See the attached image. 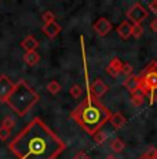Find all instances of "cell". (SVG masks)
<instances>
[{
    "mask_svg": "<svg viewBox=\"0 0 157 159\" xmlns=\"http://www.w3.org/2000/svg\"><path fill=\"white\" fill-rule=\"evenodd\" d=\"M17 159H57L65 143L40 118H33L8 144Z\"/></svg>",
    "mask_w": 157,
    "mask_h": 159,
    "instance_id": "obj_1",
    "label": "cell"
},
{
    "mask_svg": "<svg viewBox=\"0 0 157 159\" xmlns=\"http://www.w3.org/2000/svg\"><path fill=\"white\" fill-rule=\"evenodd\" d=\"M86 84H87V96L81 104H78L76 108L72 111L70 118L81 127L86 133L94 136L98 130L104 127L106 122H109L112 112L104 105L98 98H95L90 89L88 73L86 69Z\"/></svg>",
    "mask_w": 157,
    "mask_h": 159,
    "instance_id": "obj_2",
    "label": "cell"
},
{
    "mask_svg": "<svg viewBox=\"0 0 157 159\" xmlns=\"http://www.w3.org/2000/svg\"><path fill=\"white\" fill-rule=\"evenodd\" d=\"M39 98L40 97L35 91V89H32L23 79H21L15 83V87H14L13 93L10 94L6 104L18 116H25L37 104Z\"/></svg>",
    "mask_w": 157,
    "mask_h": 159,
    "instance_id": "obj_3",
    "label": "cell"
},
{
    "mask_svg": "<svg viewBox=\"0 0 157 159\" xmlns=\"http://www.w3.org/2000/svg\"><path fill=\"white\" fill-rule=\"evenodd\" d=\"M139 91L145 97H150L152 104L157 100V69L153 61L139 73Z\"/></svg>",
    "mask_w": 157,
    "mask_h": 159,
    "instance_id": "obj_4",
    "label": "cell"
},
{
    "mask_svg": "<svg viewBox=\"0 0 157 159\" xmlns=\"http://www.w3.org/2000/svg\"><path fill=\"white\" fill-rule=\"evenodd\" d=\"M149 15V11L141 4V3H134L127 11V21H131L134 24H142Z\"/></svg>",
    "mask_w": 157,
    "mask_h": 159,
    "instance_id": "obj_5",
    "label": "cell"
},
{
    "mask_svg": "<svg viewBox=\"0 0 157 159\" xmlns=\"http://www.w3.org/2000/svg\"><path fill=\"white\" fill-rule=\"evenodd\" d=\"M14 87H15V83L7 75L2 73L0 75V102H3V104L7 102L10 94L13 93Z\"/></svg>",
    "mask_w": 157,
    "mask_h": 159,
    "instance_id": "obj_6",
    "label": "cell"
},
{
    "mask_svg": "<svg viewBox=\"0 0 157 159\" xmlns=\"http://www.w3.org/2000/svg\"><path fill=\"white\" fill-rule=\"evenodd\" d=\"M90 89H91V93L95 98H102L105 94L109 91V86L105 83L102 79H95L91 84H90Z\"/></svg>",
    "mask_w": 157,
    "mask_h": 159,
    "instance_id": "obj_7",
    "label": "cell"
},
{
    "mask_svg": "<svg viewBox=\"0 0 157 159\" xmlns=\"http://www.w3.org/2000/svg\"><path fill=\"white\" fill-rule=\"evenodd\" d=\"M92 28H94V30L96 33H98L99 36H106L108 33L112 30V22L108 18H105V17H101V18H98V20L94 22V25H92Z\"/></svg>",
    "mask_w": 157,
    "mask_h": 159,
    "instance_id": "obj_8",
    "label": "cell"
},
{
    "mask_svg": "<svg viewBox=\"0 0 157 159\" xmlns=\"http://www.w3.org/2000/svg\"><path fill=\"white\" fill-rule=\"evenodd\" d=\"M41 30H43V33L47 36L48 39H54V38H57V36L61 33V30H62V26L59 25L58 22H51V24H47V25H43L41 26Z\"/></svg>",
    "mask_w": 157,
    "mask_h": 159,
    "instance_id": "obj_9",
    "label": "cell"
},
{
    "mask_svg": "<svg viewBox=\"0 0 157 159\" xmlns=\"http://www.w3.org/2000/svg\"><path fill=\"white\" fill-rule=\"evenodd\" d=\"M123 64L120 58H112L110 62L106 66V72L109 73L112 78H117V76L121 73V69H123Z\"/></svg>",
    "mask_w": 157,
    "mask_h": 159,
    "instance_id": "obj_10",
    "label": "cell"
},
{
    "mask_svg": "<svg viewBox=\"0 0 157 159\" xmlns=\"http://www.w3.org/2000/svg\"><path fill=\"white\" fill-rule=\"evenodd\" d=\"M123 86L131 94L139 91V75H131L128 78H125L124 82H123Z\"/></svg>",
    "mask_w": 157,
    "mask_h": 159,
    "instance_id": "obj_11",
    "label": "cell"
},
{
    "mask_svg": "<svg viewBox=\"0 0 157 159\" xmlns=\"http://www.w3.org/2000/svg\"><path fill=\"white\" fill-rule=\"evenodd\" d=\"M21 47H22L26 53H29V51H36L39 47V40L35 38V36L28 35L22 42H21Z\"/></svg>",
    "mask_w": 157,
    "mask_h": 159,
    "instance_id": "obj_12",
    "label": "cell"
},
{
    "mask_svg": "<svg viewBox=\"0 0 157 159\" xmlns=\"http://www.w3.org/2000/svg\"><path fill=\"white\" fill-rule=\"evenodd\" d=\"M109 122H110V125H112V127H113V129L120 130L121 127H124L127 119H125V116L123 115L121 112H114V114L110 115Z\"/></svg>",
    "mask_w": 157,
    "mask_h": 159,
    "instance_id": "obj_13",
    "label": "cell"
},
{
    "mask_svg": "<svg viewBox=\"0 0 157 159\" xmlns=\"http://www.w3.org/2000/svg\"><path fill=\"white\" fill-rule=\"evenodd\" d=\"M131 28L132 25L129 24V21H123L121 24H120L119 26H117V33H119V36L123 39V40H127V39L131 38Z\"/></svg>",
    "mask_w": 157,
    "mask_h": 159,
    "instance_id": "obj_14",
    "label": "cell"
},
{
    "mask_svg": "<svg viewBox=\"0 0 157 159\" xmlns=\"http://www.w3.org/2000/svg\"><path fill=\"white\" fill-rule=\"evenodd\" d=\"M40 61V56L37 51H29V53L23 54V62L29 66H35L36 64Z\"/></svg>",
    "mask_w": 157,
    "mask_h": 159,
    "instance_id": "obj_15",
    "label": "cell"
},
{
    "mask_svg": "<svg viewBox=\"0 0 157 159\" xmlns=\"http://www.w3.org/2000/svg\"><path fill=\"white\" fill-rule=\"evenodd\" d=\"M110 148H112V151L113 152H123L124 151V148H125V143L121 139H119V137H116V139H113L110 141Z\"/></svg>",
    "mask_w": 157,
    "mask_h": 159,
    "instance_id": "obj_16",
    "label": "cell"
},
{
    "mask_svg": "<svg viewBox=\"0 0 157 159\" xmlns=\"http://www.w3.org/2000/svg\"><path fill=\"white\" fill-rule=\"evenodd\" d=\"M145 98H146V97H145L143 94L141 93V91H137V93L131 94V102H132V105H134V107H141V105H143Z\"/></svg>",
    "mask_w": 157,
    "mask_h": 159,
    "instance_id": "obj_17",
    "label": "cell"
},
{
    "mask_svg": "<svg viewBox=\"0 0 157 159\" xmlns=\"http://www.w3.org/2000/svg\"><path fill=\"white\" fill-rule=\"evenodd\" d=\"M61 89H62L61 84H59L57 80H51L47 83V91L50 94H53V96H57V94L61 91Z\"/></svg>",
    "mask_w": 157,
    "mask_h": 159,
    "instance_id": "obj_18",
    "label": "cell"
},
{
    "mask_svg": "<svg viewBox=\"0 0 157 159\" xmlns=\"http://www.w3.org/2000/svg\"><path fill=\"white\" fill-rule=\"evenodd\" d=\"M92 139H94V141H95V144L96 145H102L105 141H106V139H108V134L105 133L104 130H98L96 133L92 136Z\"/></svg>",
    "mask_w": 157,
    "mask_h": 159,
    "instance_id": "obj_19",
    "label": "cell"
},
{
    "mask_svg": "<svg viewBox=\"0 0 157 159\" xmlns=\"http://www.w3.org/2000/svg\"><path fill=\"white\" fill-rule=\"evenodd\" d=\"M142 35H143V26H142V24H132V28H131L132 38L139 39Z\"/></svg>",
    "mask_w": 157,
    "mask_h": 159,
    "instance_id": "obj_20",
    "label": "cell"
},
{
    "mask_svg": "<svg viewBox=\"0 0 157 159\" xmlns=\"http://www.w3.org/2000/svg\"><path fill=\"white\" fill-rule=\"evenodd\" d=\"M83 87L80 86V84H73L70 89H69V94H70L73 98H80L81 96H83Z\"/></svg>",
    "mask_w": 157,
    "mask_h": 159,
    "instance_id": "obj_21",
    "label": "cell"
},
{
    "mask_svg": "<svg viewBox=\"0 0 157 159\" xmlns=\"http://www.w3.org/2000/svg\"><path fill=\"white\" fill-rule=\"evenodd\" d=\"M14 126H15V120H14L11 116H6L4 119H3V122H2V127H4V129H7V130H13L14 129Z\"/></svg>",
    "mask_w": 157,
    "mask_h": 159,
    "instance_id": "obj_22",
    "label": "cell"
},
{
    "mask_svg": "<svg viewBox=\"0 0 157 159\" xmlns=\"http://www.w3.org/2000/svg\"><path fill=\"white\" fill-rule=\"evenodd\" d=\"M41 21L44 22V25H47V24H51L55 21V14L53 13V11H44L43 15H41Z\"/></svg>",
    "mask_w": 157,
    "mask_h": 159,
    "instance_id": "obj_23",
    "label": "cell"
},
{
    "mask_svg": "<svg viewBox=\"0 0 157 159\" xmlns=\"http://www.w3.org/2000/svg\"><path fill=\"white\" fill-rule=\"evenodd\" d=\"M121 73H123V75L125 76V78H128V76L134 75V66H132L131 64H128V62L123 64V69H121Z\"/></svg>",
    "mask_w": 157,
    "mask_h": 159,
    "instance_id": "obj_24",
    "label": "cell"
},
{
    "mask_svg": "<svg viewBox=\"0 0 157 159\" xmlns=\"http://www.w3.org/2000/svg\"><path fill=\"white\" fill-rule=\"evenodd\" d=\"M10 134H11L10 130H7V129H4V127L0 126V140H2V141H6V140H8Z\"/></svg>",
    "mask_w": 157,
    "mask_h": 159,
    "instance_id": "obj_25",
    "label": "cell"
},
{
    "mask_svg": "<svg viewBox=\"0 0 157 159\" xmlns=\"http://www.w3.org/2000/svg\"><path fill=\"white\" fill-rule=\"evenodd\" d=\"M149 11H152L153 14H157V0H153L149 3Z\"/></svg>",
    "mask_w": 157,
    "mask_h": 159,
    "instance_id": "obj_26",
    "label": "cell"
},
{
    "mask_svg": "<svg viewBox=\"0 0 157 159\" xmlns=\"http://www.w3.org/2000/svg\"><path fill=\"white\" fill-rule=\"evenodd\" d=\"M73 159H90V157L84 151H80V152H77V154L74 155Z\"/></svg>",
    "mask_w": 157,
    "mask_h": 159,
    "instance_id": "obj_27",
    "label": "cell"
},
{
    "mask_svg": "<svg viewBox=\"0 0 157 159\" xmlns=\"http://www.w3.org/2000/svg\"><path fill=\"white\" fill-rule=\"evenodd\" d=\"M150 29H152L153 32H157V18L152 20V22H150Z\"/></svg>",
    "mask_w": 157,
    "mask_h": 159,
    "instance_id": "obj_28",
    "label": "cell"
},
{
    "mask_svg": "<svg viewBox=\"0 0 157 159\" xmlns=\"http://www.w3.org/2000/svg\"><path fill=\"white\" fill-rule=\"evenodd\" d=\"M139 159H149V157H147L146 154H142L141 157H139Z\"/></svg>",
    "mask_w": 157,
    "mask_h": 159,
    "instance_id": "obj_29",
    "label": "cell"
},
{
    "mask_svg": "<svg viewBox=\"0 0 157 159\" xmlns=\"http://www.w3.org/2000/svg\"><path fill=\"white\" fill-rule=\"evenodd\" d=\"M105 159H117V158L114 157V155H108V157L105 158Z\"/></svg>",
    "mask_w": 157,
    "mask_h": 159,
    "instance_id": "obj_30",
    "label": "cell"
},
{
    "mask_svg": "<svg viewBox=\"0 0 157 159\" xmlns=\"http://www.w3.org/2000/svg\"><path fill=\"white\" fill-rule=\"evenodd\" d=\"M153 159H157V148H156V152H155V157H153Z\"/></svg>",
    "mask_w": 157,
    "mask_h": 159,
    "instance_id": "obj_31",
    "label": "cell"
},
{
    "mask_svg": "<svg viewBox=\"0 0 157 159\" xmlns=\"http://www.w3.org/2000/svg\"><path fill=\"white\" fill-rule=\"evenodd\" d=\"M153 62H155V68L157 69V61H153Z\"/></svg>",
    "mask_w": 157,
    "mask_h": 159,
    "instance_id": "obj_32",
    "label": "cell"
}]
</instances>
